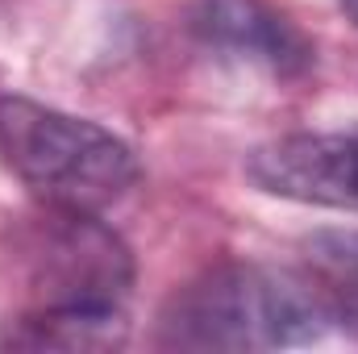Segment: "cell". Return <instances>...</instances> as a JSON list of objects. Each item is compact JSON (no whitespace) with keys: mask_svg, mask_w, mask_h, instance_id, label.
Wrapping results in <instances>:
<instances>
[{"mask_svg":"<svg viewBox=\"0 0 358 354\" xmlns=\"http://www.w3.org/2000/svg\"><path fill=\"white\" fill-rule=\"evenodd\" d=\"M329 313L300 271L225 263L179 288L163 309V346L179 351H279L325 334Z\"/></svg>","mask_w":358,"mask_h":354,"instance_id":"1","label":"cell"},{"mask_svg":"<svg viewBox=\"0 0 358 354\" xmlns=\"http://www.w3.org/2000/svg\"><path fill=\"white\" fill-rule=\"evenodd\" d=\"M0 155L34 196L67 217L100 213L138 183V155L113 129L29 96L0 100Z\"/></svg>","mask_w":358,"mask_h":354,"instance_id":"2","label":"cell"},{"mask_svg":"<svg viewBox=\"0 0 358 354\" xmlns=\"http://www.w3.org/2000/svg\"><path fill=\"white\" fill-rule=\"evenodd\" d=\"M250 179L283 200L358 213V134H292L246 163Z\"/></svg>","mask_w":358,"mask_h":354,"instance_id":"3","label":"cell"},{"mask_svg":"<svg viewBox=\"0 0 358 354\" xmlns=\"http://www.w3.org/2000/svg\"><path fill=\"white\" fill-rule=\"evenodd\" d=\"M192 29L238 59H250L275 76H300L313 63L308 38L263 0H200L192 13Z\"/></svg>","mask_w":358,"mask_h":354,"instance_id":"4","label":"cell"},{"mask_svg":"<svg viewBox=\"0 0 358 354\" xmlns=\"http://www.w3.org/2000/svg\"><path fill=\"white\" fill-rule=\"evenodd\" d=\"M300 275L329 321L358 330V229H317L300 242Z\"/></svg>","mask_w":358,"mask_h":354,"instance_id":"5","label":"cell"}]
</instances>
